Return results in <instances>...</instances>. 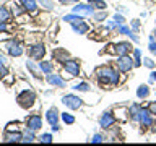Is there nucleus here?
<instances>
[{
	"label": "nucleus",
	"mask_w": 156,
	"mask_h": 146,
	"mask_svg": "<svg viewBox=\"0 0 156 146\" xmlns=\"http://www.w3.org/2000/svg\"><path fill=\"white\" fill-rule=\"evenodd\" d=\"M133 60H135V67H140L143 60H141V52L140 49H133Z\"/></svg>",
	"instance_id": "26"
},
{
	"label": "nucleus",
	"mask_w": 156,
	"mask_h": 146,
	"mask_svg": "<svg viewBox=\"0 0 156 146\" xmlns=\"http://www.w3.org/2000/svg\"><path fill=\"white\" fill-rule=\"evenodd\" d=\"M153 36H154V39H156V29H154V31H153Z\"/></svg>",
	"instance_id": "46"
},
{
	"label": "nucleus",
	"mask_w": 156,
	"mask_h": 146,
	"mask_svg": "<svg viewBox=\"0 0 156 146\" xmlns=\"http://www.w3.org/2000/svg\"><path fill=\"white\" fill-rule=\"evenodd\" d=\"M62 5H75V3H78L80 0H58Z\"/></svg>",
	"instance_id": "41"
},
{
	"label": "nucleus",
	"mask_w": 156,
	"mask_h": 146,
	"mask_svg": "<svg viewBox=\"0 0 156 146\" xmlns=\"http://www.w3.org/2000/svg\"><path fill=\"white\" fill-rule=\"evenodd\" d=\"M129 36H130V39H132V41H133V42H138V41H140L135 31H130V34H129Z\"/></svg>",
	"instance_id": "42"
},
{
	"label": "nucleus",
	"mask_w": 156,
	"mask_h": 146,
	"mask_svg": "<svg viewBox=\"0 0 156 146\" xmlns=\"http://www.w3.org/2000/svg\"><path fill=\"white\" fill-rule=\"evenodd\" d=\"M5 29H7V24H5V21H0V33H3Z\"/></svg>",
	"instance_id": "44"
},
{
	"label": "nucleus",
	"mask_w": 156,
	"mask_h": 146,
	"mask_svg": "<svg viewBox=\"0 0 156 146\" xmlns=\"http://www.w3.org/2000/svg\"><path fill=\"white\" fill-rule=\"evenodd\" d=\"M62 67L70 76H80V62L78 60L67 58L65 62H62Z\"/></svg>",
	"instance_id": "7"
},
{
	"label": "nucleus",
	"mask_w": 156,
	"mask_h": 146,
	"mask_svg": "<svg viewBox=\"0 0 156 146\" xmlns=\"http://www.w3.org/2000/svg\"><path fill=\"white\" fill-rule=\"evenodd\" d=\"M26 68L29 70V73H31L34 78H41L42 70H41V67H39V62L34 63L33 60H28V62H26Z\"/></svg>",
	"instance_id": "17"
},
{
	"label": "nucleus",
	"mask_w": 156,
	"mask_h": 146,
	"mask_svg": "<svg viewBox=\"0 0 156 146\" xmlns=\"http://www.w3.org/2000/svg\"><path fill=\"white\" fill-rule=\"evenodd\" d=\"M90 85H88L86 81H80V83H75V85L72 86V89L73 91H78V92H86V91H90Z\"/></svg>",
	"instance_id": "21"
},
{
	"label": "nucleus",
	"mask_w": 156,
	"mask_h": 146,
	"mask_svg": "<svg viewBox=\"0 0 156 146\" xmlns=\"http://www.w3.org/2000/svg\"><path fill=\"white\" fill-rule=\"evenodd\" d=\"M7 75H8V68L5 67V63H0V78H3Z\"/></svg>",
	"instance_id": "39"
},
{
	"label": "nucleus",
	"mask_w": 156,
	"mask_h": 146,
	"mask_svg": "<svg viewBox=\"0 0 156 146\" xmlns=\"http://www.w3.org/2000/svg\"><path fill=\"white\" fill-rule=\"evenodd\" d=\"M37 3L41 5V7H44L46 10H54V7H55V3H54L52 0H37Z\"/></svg>",
	"instance_id": "27"
},
{
	"label": "nucleus",
	"mask_w": 156,
	"mask_h": 146,
	"mask_svg": "<svg viewBox=\"0 0 156 146\" xmlns=\"http://www.w3.org/2000/svg\"><path fill=\"white\" fill-rule=\"evenodd\" d=\"M154 96H156V91H154Z\"/></svg>",
	"instance_id": "47"
},
{
	"label": "nucleus",
	"mask_w": 156,
	"mask_h": 146,
	"mask_svg": "<svg viewBox=\"0 0 156 146\" xmlns=\"http://www.w3.org/2000/svg\"><path fill=\"white\" fill-rule=\"evenodd\" d=\"M78 19H83V18L76 13H70L67 16H63V21H67V23H73V21H78Z\"/></svg>",
	"instance_id": "29"
},
{
	"label": "nucleus",
	"mask_w": 156,
	"mask_h": 146,
	"mask_svg": "<svg viewBox=\"0 0 156 146\" xmlns=\"http://www.w3.org/2000/svg\"><path fill=\"white\" fill-rule=\"evenodd\" d=\"M133 49H132L130 42H117L114 46V52L117 54V55H127V54H130Z\"/></svg>",
	"instance_id": "15"
},
{
	"label": "nucleus",
	"mask_w": 156,
	"mask_h": 146,
	"mask_svg": "<svg viewBox=\"0 0 156 146\" xmlns=\"http://www.w3.org/2000/svg\"><path fill=\"white\" fill-rule=\"evenodd\" d=\"M62 102H63V106L68 107L70 110H78L83 107V99L76 94H65L62 97Z\"/></svg>",
	"instance_id": "2"
},
{
	"label": "nucleus",
	"mask_w": 156,
	"mask_h": 146,
	"mask_svg": "<svg viewBox=\"0 0 156 146\" xmlns=\"http://www.w3.org/2000/svg\"><path fill=\"white\" fill-rule=\"evenodd\" d=\"M39 67H41V70H42L44 75H47V73H52V71H54V65H52V62L41 60V62H39Z\"/></svg>",
	"instance_id": "22"
},
{
	"label": "nucleus",
	"mask_w": 156,
	"mask_h": 146,
	"mask_svg": "<svg viewBox=\"0 0 156 146\" xmlns=\"http://www.w3.org/2000/svg\"><path fill=\"white\" fill-rule=\"evenodd\" d=\"M150 81H151V83L156 81V70H153V71L150 73Z\"/></svg>",
	"instance_id": "43"
},
{
	"label": "nucleus",
	"mask_w": 156,
	"mask_h": 146,
	"mask_svg": "<svg viewBox=\"0 0 156 146\" xmlns=\"http://www.w3.org/2000/svg\"><path fill=\"white\" fill-rule=\"evenodd\" d=\"M135 122H138L140 127L146 128V127L153 125V115L150 114V110L146 109V107H140L138 114H136V117H135Z\"/></svg>",
	"instance_id": "5"
},
{
	"label": "nucleus",
	"mask_w": 156,
	"mask_h": 146,
	"mask_svg": "<svg viewBox=\"0 0 156 146\" xmlns=\"http://www.w3.org/2000/svg\"><path fill=\"white\" fill-rule=\"evenodd\" d=\"M28 54L33 60H42V57L46 55V47L44 44H34L28 49Z\"/></svg>",
	"instance_id": "8"
},
{
	"label": "nucleus",
	"mask_w": 156,
	"mask_h": 146,
	"mask_svg": "<svg viewBox=\"0 0 156 146\" xmlns=\"http://www.w3.org/2000/svg\"><path fill=\"white\" fill-rule=\"evenodd\" d=\"M16 101H18V104L21 106L23 109H29V107L34 104V101H36V94H34L31 89H26V91L20 92Z\"/></svg>",
	"instance_id": "3"
},
{
	"label": "nucleus",
	"mask_w": 156,
	"mask_h": 146,
	"mask_svg": "<svg viewBox=\"0 0 156 146\" xmlns=\"http://www.w3.org/2000/svg\"><path fill=\"white\" fill-rule=\"evenodd\" d=\"M94 7L90 3H75L73 5V8H72V13H76V15H80L81 18H86V16H93L94 15Z\"/></svg>",
	"instance_id": "6"
},
{
	"label": "nucleus",
	"mask_w": 156,
	"mask_h": 146,
	"mask_svg": "<svg viewBox=\"0 0 156 146\" xmlns=\"http://www.w3.org/2000/svg\"><path fill=\"white\" fill-rule=\"evenodd\" d=\"M133 67H135V60L129 55V54H127V55H119L117 57V70L119 71L129 73Z\"/></svg>",
	"instance_id": "4"
},
{
	"label": "nucleus",
	"mask_w": 156,
	"mask_h": 146,
	"mask_svg": "<svg viewBox=\"0 0 156 146\" xmlns=\"http://www.w3.org/2000/svg\"><path fill=\"white\" fill-rule=\"evenodd\" d=\"M34 140H36L34 131L29 130V128H26V131H24V135H23V143H33Z\"/></svg>",
	"instance_id": "25"
},
{
	"label": "nucleus",
	"mask_w": 156,
	"mask_h": 146,
	"mask_svg": "<svg viewBox=\"0 0 156 146\" xmlns=\"http://www.w3.org/2000/svg\"><path fill=\"white\" fill-rule=\"evenodd\" d=\"M58 119H60V112H58L55 107H51L47 112H46V120L49 125H57L58 123Z\"/></svg>",
	"instance_id": "14"
},
{
	"label": "nucleus",
	"mask_w": 156,
	"mask_h": 146,
	"mask_svg": "<svg viewBox=\"0 0 156 146\" xmlns=\"http://www.w3.org/2000/svg\"><path fill=\"white\" fill-rule=\"evenodd\" d=\"M26 128L33 130V131L41 130L42 128V119H41V115H37V114L29 115L28 119H26Z\"/></svg>",
	"instance_id": "11"
},
{
	"label": "nucleus",
	"mask_w": 156,
	"mask_h": 146,
	"mask_svg": "<svg viewBox=\"0 0 156 146\" xmlns=\"http://www.w3.org/2000/svg\"><path fill=\"white\" fill-rule=\"evenodd\" d=\"M3 141H7V143H18V141H23V135L20 133V131H7L3 136Z\"/></svg>",
	"instance_id": "16"
},
{
	"label": "nucleus",
	"mask_w": 156,
	"mask_h": 146,
	"mask_svg": "<svg viewBox=\"0 0 156 146\" xmlns=\"http://www.w3.org/2000/svg\"><path fill=\"white\" fill-rule=\"evenodd\" d=\"M93 18L96 19V21H104V19L107 18V12L106 10H99V12H94V15H93Z\"/></svg>",
	"instance_id": "28"
},
{
	"label": "nucleus",
	"mask_w": 156,
	"mask_h": 146,
	"mask_svg": "<svg viewBox=\"0 0 156 146\" xmlns=\"http://www.w3.org/2000/svg\"><path fill=\"white\" fill-rule=\"evenodd\" d=\"M130 31H132V28H130V26H127L125 23H124V24H119V26H117V33H119V34H127V36H129Z\"/></svg>",
	"instance_id": "30"
},
{
	"label": "nucleus",
	"mask_w": 156,
	"mask_h": 146,
	"mask_svg": "<svg viewBox=\"0 0 156 146\" xmlns=\"http://www.w3.org/2000/svg\"><path fill=\"white\" fill-rule=\"evenodd\" d=\"M114 123H115V115L112 114V112H109V110L102 112L101 117H99V127H101V128L107 130V128H111Z\"/></svg>",
	"instance_id": "9"
},
{
	"label": "nucleus",
	"mask_w": 156,
	"mask_h": 146,
	"mask_svg": "<svg viewBox=\"0 0 156 146\" xmlns=\"http://www.w3.org/2000/svg\"><path fill=\"white\" fill-rule=\"evenodd\" d=\"M46 81L49 83L51 86H54V88H65L67 86V83H65V80L62 78V75H57V73H47L46 75Z\"/></svg>",
	"instance_id": "10"
},
{
	"label": "nucleus",
	"mask_w": 156,
	"mask_h": 146,
	"mask_svg": "<svg viewBox=\"0 0 156 146\" xmlns=\"http://www.w3.org/2000/svg\"><path fill=\"white\" fill-rule=\"evenodd\" d=\"M5 49H7L8 55H12V57H20L23 54V47L20 46L16 41H8L7 46H5Z\"/></svg>",
	"instance_id": "12"
},
{
	"label": "nucleus",
	"mask_w": 156,
	"mask_h": 146,
	"mask_svg": "<svg viewBox=\"0 0 156 146\" xmlns=\"http://www.w3.org/2000/svg\"><path fill=\"white\" fill-rule=\"evenodd\" d=\"M130 28L133 29V31H138V29H140V19H132V21H130Z\"/></svg>",
	"instance_id": "37"
},
{
	"label": "nucleus",
	"mask_w": 156,
	"mask_h": 146,
	"mask_svg": "<svg viewBox=\"0 0 156 146\" xmlns=\"http://www.w3.org/2000/svg\"><path fill=\"white\" fill-rule=\"evenodd\" d=\"M143 65H145V67H148V68H151V70H153V68H154V62L151 60L150 57H145V58H143Z\"/></svg>",
	"instance_id": "35"
},
{
	"label": "nucleus",
	"mask_w": 156,
	"mask_h": 146,
	"mask_svg": "<svg viewBox=\"0 0 156 146\" xmlns=\"http://www.w3.org/2000/svg\"><path fill=\"white\" fill-rule=\"evenodd\" d=\"M117 26H119V24H117L114 19H109V21H106V28H107V29H117Z\"/></svg>",
	"instance_id": "40"
},
{
	"label": "nucleus",
	"mask_w": 156,
	"mask_h": 146,
	"mask_svg": "<svg viewBox=\"0 0 156 146\" xmlns=\"http://www.w3.org/2000/svg\"><path fill=\"white\" fill-rule=\"evenodd\" d=\"M39 141H41V143H52L54 136H52V133H42L39 136Z\"/></svg>",
	"instance_id": "31"
},
{
	"label": "nucleus",
	"mask_w": 156,
	"mask_h": 146,
	"mask_svg": "<svg viewBox=\"0 0 156 146\" xmlns=\"http://www.w3.org/2000/svg\"><path fill=\"white\" fill-rule=\"evenodd\" d=\"M54 58H55L57 62H65L68 58V52L65 49H57V50L54 52Z\"/></svg>",
	"instance_id": "20"
},
{
	"label": "nucleus",
	"mask_w": 156,
	"mask_h": 146,
	"mask_svg": "<svg viewBox=\"0 0 156 146\" xmlns=\"http://www.w3.org/2000/svg\"><path fill=\"white\" fill-rule=\"evenodd\" d=\"M0 63H7V57L2 55V54H0Z\"/></svg>",
	"instance_id": "45"
},
{
	"label": "nucleus",
	"mask_w": 156,
	"mask_h": 146,
	"mask_svg": "<svg viewBox=\"0 0 156 146\" xmlns=\"http://www.w3.org/2000/svg\"><path fill=\"white\" fill-rule=\"evenodd\" d=\"M96 78L99 81V85L102 86H117L120 83V75L115 68H112L109 65L99 67L96 70Z\"/></svg>",
	"instance_id": "1"
},
{
	"label": "nucleus",
	"mask_w": 156,
	"mask_h": 146,
	"mask_svg": "<svg viewBox=\"0 0 156 146\" xmlns=\"http://www.w3.org/2000/svg\"><path fill=\"white\" fill-rule=\"evenodd\" d=\"M146 109L150 110V114H151V115H154V117H156V101H151Z\"/></svg>",
	"instance_id": "34"
},
{
	"label": "nucleus",
	"mask_w": 156,
	"mask_h": 146,
	"mask_svg": "<svg viewBox=\"0 0 156 146\" xmlns=\"http://www.w3.org/2000/svg\"><path fill=\"white\" fill-rule=\"evenodd\" d=\"M20 3L24 7L26 12L36 13V10H37V0H20Z\"/></svg>",
	"instance_id": "18"
},
{
	"label": "nucleus",
	"mask_w": 156,
	"mask_h": 146,
	"mask_svg": "<svg viewBox=\"0 0 156 146\" xmlns=\"http://www.w3.org/2000/svg\"><path fill=\"white\" fill-rule=\"evenodd\" d=\"M72 24V29H73V33H76L78 36H81V34H86L88 31H90V24L85 23L83 19H78V21H73L70 23Z\"/></svg>",
	"instance_id": "13"
},
{
	"label": "nucleus",
	"mask_w": 156,
	"mask_h": 146,
	"mask_svg": "<svg viewBox=\"0 0 156 146\" xmlns=\"http://www.w3.org/2000/svg\"><path fill=\"white\" fill-rule=\"evenodd\" d=\"M112 19H114V21H115L117 24H124V23H125V18L122 16L120 13H115V15H114V18H112Z\"/></svg>",
	"instance_id": "36"
},
{
	"label": "nucleus",
	"mask_w": 156,
	"mask_h": 146,
	"mask_svg": "<svg viewBox=\"0 0 156 146\" xmlns=\"http://www.w3.org/2000/svg\"><path fill=\"white\" fill-rule=\"evenodd\" d=\"M88 3L93 5L96 10H106L107 8V3L104 2V0H88Z\"/></svg>",
	"instance_id": "24"
},
{
	"label": "nucleus",
	"mask_w": 156,
	"mask_h": 146,
	"mask_svg": "<svg viewBox=\"0 0 156 146\" xmlns=\"http://www.w3.org/2000/svg\"><path fill=\"white\" fill-rule=\"evenodd\" d=\"M60 119H62V122L65 125H73V123H75V117H73L72 114H68V112H62Z\"/></svg>",
	"instance_id": "23"
},
{
	"label": "nucleus",
	"mask_w": 156,
	"mask_h": 146,
	"mask_svg": "<svg viewBox=\"0 0 156 146\" xmlns=\"http://www.w3.org/2000/svg\"><path fill=\"white\" fill-rule=\"evenodd\" d=\"M102 141H104V136L99 135V133H96V135L91 138V143H102Z\"/></svg>",
	"instance_id": "38"
},
{
	"label": "nucleus",
	"mask_w": 156,
	"mask_h": 146,
	"mask_svg": "<svg viewBox=\"0 0 156 146\" xmlns=\"http://www.w3.org/2000/svg\"><path fill=\"white\" fill-rule=\"evenodd\" d=\"M8 18H10L8 10L5 7H0V21H8Z\"/></svg>",
	"instance_id": "33"
},
{
	"label": "nucleus",
	"mask_w": 156,
	"mask_h": 146,
	"mask_svg": "<svg viewBox=\"0 0 156 146\" xmlns=\"http://www.w3.org/2000/svg\"><path fill=\"white\" fill-rule=\"evenodd\" d=\"M148 49H150V52L153 54V55H156V39H154L153 34L150 36V44H148Z\"/></svg>",
	"instance_id": "32"
},
{
	"label": "nucleus",
	"mask_w": 156,
	"mask_h": 146,
	"mask_svg": "<svg viewBox=\"0 0 156 146\" xmlns=\"http://www.w3.org/2000/svg\"><path fill=\"white\" fill-rule=\"evenodd\" d=\"M150 96V86L148 85H140L136 89V97L138 99H146Z\"/></svg>",
	"instance_id": "19"
}]
</instances>
